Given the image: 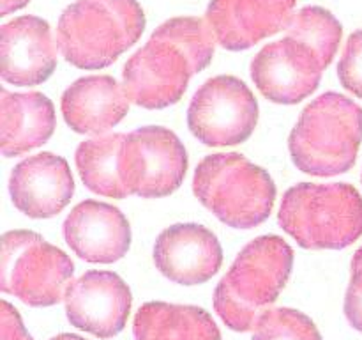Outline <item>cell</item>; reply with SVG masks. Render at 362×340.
Masks as SVG:
<instances>
[{"label": "cell", "instance_id": "cell-1", "mask_svg": "<svg viewBox=\"0 0 362 340\" xmlns=\"http://www.w3.org/2000/svg\"><path fill=\"white\" fill-rule=\"evenodd\" d=\"M216 45L205 20L179 16L165 21L124 66L127 99L148 110L179 103L191 78L211 64Z\"/></svg>", "mask_w": 362, "mask_h": 340}, {"label": "cell", "instance_id": "cell-2", "mask_svg": "<svg viewBox=\"0 0 362 340\" xmlns=\"http://www.w3.org/2000/svg\"><path fill=\"white\" fill-rule=\"evenodd\" d=\"M293 250L269 234L247 243L214 290V310L233 332H253L285 289Z\"/></svg>", "mask_w": 362, "mask_h": 340}, {"label": "cell", "instance_id": "cell-3", "mask_svg": "<svg viewBox=\"0 0 362 340\" xmlns=\"http://www.w3.org/2000/svg\"><path fill=\"white\" fill-rule=\"evenodd\" d=\"M144 30L138 0H76L60 14L57 42L74 67L103 69L136 45Z\"/></svg>", "mask_w": 362, "mask_h": 340}, {"label": "cell", "instance_id": "cell-4", "mask_svg": "<svg viewBox=\"0 0 362 340\" xmlns=\"http://www.w3.org/2000/svg\"><path fill=\"white\" fill-rule=\"evenodd\" d=\"M361 144V106L339 92H325L303 110L290 133L288 151L300 172L332 177L356 165Z\"/></svg>", "mask_w": 362, "mask_h": 340}, {"label": "cell", "instance_id": "cell-5", "mask_svg": "<svg viewBox=\"0 0 362 340\" xmlns=\"http://www.w3.org/2000/svg\"><path fill=\"white\" fill-rule=\"evenodd\" d=\"M278 223L306 250H343L362 236V195L349 183H299L283 195Z\"/></svg>", "mask_w": 362, "mask_h": 340}, {"label": "cell", "instance_id": "cell-6", "mask_svg": "<svg viewBox=\"0 0 362 340\" xmlns=\"http://www.w3.org/2000/svg\"><path fill=\"white\" fill-rule=\"evenodd\" d=\"M193 193L202 205L233 229H253L271 216L276 184L269 172L239 152L209 154L198 163Z\"/></svg>", "mask_w": 362, "mask_h": 340}, {"label": "cell", "instance_id": "cell-7", "mask_svg": "<svg viewBox=\"0 0 362 340\" xmlns=\"http://www.w3.org/2000/svg\"><path fill=\"white\" fill-rule=\"evenodd\" d=\"M74 264L60 248L32 230H9L2 237L0 289L28 307H52L64 300Z\"/></svg>", "mask_w": 362, "mask_h": 340}, {"label": "cell", "instance_id": "cell-8", "mask_svg": "<svg viewBox=\"0 0 362 340\" xmlns=\"http://www.w3.org/2000/svg\"><path fill=\"white\" fill-rule=\"evenodd\" d=\"M258 124V101L240 78L230 74L209 78L187 108V126L209 147H228L246 142Z\"/></svg>", "mask_w": 362, "mask_h": 340}, {"label": "cell", "instance_id": "cell-9", "mask_svg": "<svg viewBox=\"0 0 362 340\" xmlns=\"http://www.w3.org/2000/svg\"><path fill=\"white\" fill-rule=\"evenodd\" d=\"M187 172V152L180 138L163 126H144L126 135L120 176L127 193L141 198L168 197Z\"/></svg>", "mask_w": 362, "mask_h": 340}, {"label": "cell", "instance_id": "cell-10", "mask_svg": "<svg viewBox=\"0 0 362 340\" xmlns=\"http://www.w3.org/2000/svg\"><path fill=\"white\" fill-rule=\"evenodd\" d=\"M64 305L71 326L98 339H113L126 328L133 296L117 273L92 269L69 283Z\"/></svg>", "mask_w": 362, "mask_h": 340}, {"label": "cell", "instance_id": "cell-11", "mask_svg": "<svg viewBox=\"0 0 362 340\" xmlns=\"http://www.w3.org/2000/svg\"><path fill=\"white\" fill-rule=\"evenodd\" d=\"M324 71L310 48L286 35L269 42L251 60V78L257 89L278 105H297L313 94Z\"/></svg>", "mask_w": 362, "mask_h": 340}, {"label": "cell", "instance_id": "cell-12", "mask_svg": "<svg viewBox=\"0 0 362 340\" xmlns=\"http://www.w3.org/2000/svg\"><path fill=\"white\" fill-rule=\"evenodd\" d=\"M296 0H211L205 21L219 46L243 52L286 30Z\"/></svg>", "mask_w": 362, "mask_h": 340}, {"label": "cell", "instance_id": "cell-13", "mask_svg": "<svg viewBox=\"0 0 362 340\" xmlns=\"http://www.w3.org/2000/svg\"><path fill=\"white\" fill-rule=\"evenodd\" d=\"M59 42L46 20L32 14L14 18L0 32V74L18 87H34L48 80L57 67Z\"/></svg>", "mask_w": 362, "mask_h": 340}, {"label": "cell", "instance_id": "cell-14", "mask_svg": "<svg viewBox=\"0 0 362 340\" xmlns=\"http://www.w3.org/2000/svg\"><path fill=\"white\" fill-rule=\"evenodd\" d=\"M154 264L163 276L179 285L209 282L223 264L218 236L200 223H175L154 243Z\"/></svg>", "mask_w": 362, "mask_h": 340}, {"label": "cell", "instance_id": "cell-15", "mask_svg": "<svg viewBox=\"0 0 362 340\" xmlns=\"http://www.w3.org/2000/svg\"><path fill=\"white\" fill-rule=\"evenodd\" d=\"M9 195L14 208L28 218L57 216L74 195L69 163L53 152L28 156L11 172Z\"/></svg>", "mask_w": 362, "mask_h": 340}, {"label": "cell", "instance_id": "cell-16", "mask_svg": "<svg viewBox=\"0 0 362 340\" xmlns=\"http://www.w3.org/2000/svg\"><path fill=\"white\" fill-rule=\"evenodd\" d=\"M67 246L92 264L120 261L131 248V225L119 208L99 200H83L64 222Z\"/></svg>", "mask_w": 362, "mask_h": 340}, {"label": "cell", "instance_id": "cell-17", "mask_svg": "<svg viewBox=\"0 0 362 340\" xmlns=\"http://www.w3.org/2000/svg\"><path fill=\"white\" fill-rule=\"evenodd\" d=\"M122 84L110 74H92L71 84L60 99L64 120L81 135H105L129 112Z\"/></svg>", "mask_w": 362, "mask_h": 340}, {"label": "cell", "instance_id": "cell-18", "mask_svg": "<svg viewBox=\"0 0 362 340\" xmlns=\"http://www.w3.org/2000/svg\"><path fill=\"white\" fill-rule=\"evenodd\" d=\"M55 106L41 92L0 91V147L6 158L41 147L55 131Z\"/></svg>", "mask_w": 362, "mask_h": 340}, {"label": "cell", "instance_id": "cell-19", "mask_svg": "<svg viewBox=\"0 0 362 340\" xmlns=\"http://www.w3.org/2000/svg\"><path fill=\"white\" fill-rule=\"evenodd\" d=\"M134 340H221V332L207 310L194 305L148 301L133 321Z\"/></svg>", "mask_w": 362, "mask_h": 340}, {"label": "cell", "instance_id": "cell-20", "mask_svg": "<svg viewBox=\"0 0 362 340\" xmlns=\"http://www.w3.org/2000/svg\"><path fill=\"white\" fill-rule=\"evenodd\" d=\"M124 140V133H110L88 138L78 145L74 163L88 190L108 198H126L129 195L120 176Z\"/></svg>", "mask_w": 362, "mask_h": 340}, {"label": "cell", "instance_id": "cell-21", "mask_svg": "<svg viewBox=\"0 0 362 340\" xmlns=\"http://www.w3.org/2000/svg\"><path fill=\"white\" fill-rule=\"evenodd\" d=\"M341 35L343 27L334 14L318 6H308L293 14L286 28V38L310 48L324 69L336 57Z\"/></svg>", "mask_w": 362, "mask_h": 340}, {"label": "cell", "instance_id": "cell-22", "mask_svg": "<svg viewBox=\"0 0 362 340\" xmlns=\"http://www.w3.org/2000/svg\"><path fill=\"white\" fill-rule=\"evenodd\" d=\"M251 340H322L317 324L300 310L271 308L258 321Z\"/></svg>", "mask_w": 362, "mask_h": 340}, {"label": "cell", "instance_id": "cell-23", "mask_svg": "<svg viewBox=\"0 0 362 340\" xmlns=\"http://www.w3.org/2000/svg\"><path fill=\"white\" fill-rule=\"evenodd\" d=\"M338 78L343 89L362 99V28L346 39L338 64Z\"/></svg>", "mask_w": 362, "mask_h": 340}, {"label": "cell", "instance_id": "cell-24", "mask_svg": "<svg viewBox=\"0 0 362 340\" xmlns=\"http://www.w3.org/2000/svg\"><path fill=\"white\" fill-rule=\"evenodd\" d=\"M345 315L350 326L362 333V246L352 257V273L345 296Z\"/></svg>", "mask_w": 362, "mask_h": 340}, {"label": "cell", "instance_id": "cell-25", "mask_svg": "<svg viewBox=\"0 0 362 340\" xmlns=\"http://www.w3.org/2000/svg\"><path fill=\"white\" fill-rule=\"evenodd\" d=\"M0 340H34L28 335L20 312L7 301H2L0 308Z\"/></svg>", "mask_w": 362, "mask_h": 340}, {"label": "cell", "instance_id": "cell-26", "mask_svg": "<svg viewBox=\"0 0 362 340\" xmlns=\"http://www.w3.org/2000/svg\"><path fill=\"white\" fill-rule=\"evenodd\" d=\"M30 0H0V16H7L11 13L23 9Z\"/></svg>", "mask_w": 362, "mask_h": 340}, {"label": "cell", "instance_id": "cell-27", "mask_svg": "<svg viewBox=\"0 0 362 340\" xmlns=\"http://www.w3.org/2000/svg\"><path fill=\"white\" fill-rule=\"evenodd\" d=\"M49 340H87V339H83V336L80 335H74V333H60V335L53 336V339Z\"/></svg>", "mask_w": 362, "mask_h": 340}, {"label": "cell", "instance_id": "cell-28", "mask_svg": "<svg viewBox=\"0 0 362 340\" xmlns=\"http://www.w3.org/2000/svg\"><path fill=\"white\" fill-rule=\"evenodd\" d=\"M361 179H362V176H361Z\"/></svg>", "mask_w": 362, "mask_h": 340}]
</instances>
